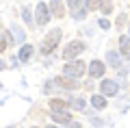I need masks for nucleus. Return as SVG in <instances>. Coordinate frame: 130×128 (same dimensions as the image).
I'll return each mask as SVG.
<instances>
[{"mask_svg":"<svg viewBox=\"0 0 130 128\" xmlns=\"http://www.w3.org/2000/svg\"><path fill=\"white\" fill-rule=\"evenodd\" d=\"M52 122H65V124H70L72 122V113L70 111H65V113H50Z\"/></svg>","mask_w":130,"mask_h":128,"instance_id":"obj_13","label":"nucleus"},{"mask_svg":"<svg viewBox=\"0 0 130 128\" xmlns=\"http://www.w3.org/2000/svg\"><path fill=\"white\" fill-rule=\"evenodd\" d=\"M32 52H35V48H32L30 44H26V46H22V48H20V54H18V59L22 61V63H26V61L32 56Z\"/></svg>","mask_w":130,"mask_h":128,"instance_id":"obj_11","label":"nucleus"},{"mask_svg":"<svg viewBox=\"0 0 130 128\" xmlns=\"http://www.w3.org/2000/svg\"><path fill=\"white\" fill-rule=\"evenodd\" d=\"M0 67H2V63H0Z\"/></svg>","mask_w":130,"mask_h":128,"instance_id":"obj_26","label":"nucleus"},{"mask_svg":"<svg viewBox=\"0 0 130 128\" xmlns=\"http://www.w3.org/2000/svg\"><path fill=\"white\" fill-rule=\"evenodd\" d=\"M119 52L124 59H130V37H119Z\"/></svg>","mask_w":130,"mask_h":128,"instance_id":"obj_9","label":"nucleus"},{"mask_svg":"<svg viewBox=\"0 0 130 128\" xmlns=\"http://www.w3.org/2000/svg\"><path fill=\"white\" fill-rule=\"evenodd\" d=\"M59 39H61V31L54 28L50 35H46V39H43V44H41V52L43 54H50V52L59 46Z\"/></svg>","mask_w":130,"mask_h":128,"instance_id":"obj_2","label":"nucleus"},{"mask_svg":"<svg viewBox=\"0 0 130 128\" xmlns=\"http://www.w3.org/2000/svg\"><path fill=\"white\" fill-rule=\"evenodd\" d=\"M126 20H128V18H126V15H124V13H121V15H119V18H117V26H119V28H121V26H124V24H126Z\"/></svg>","mask_w":130,"mask_h":128,"instance_id":"obj_22","label":"nucleus"},{"mask_svg":"<svg viewBox=\"0 0 130 128\" xmlns=\"http://www.w3.org/2000/svg\"><path fill=\"white\" fill-rule=\"evenodd\" d=\"M100 2L102 0H87V7L89 9H100Z\"/></svg>","mask_w":130,"mask_h":128,"instance_id":"obj_21","label":"nucleus"},{"mask_svg":"<svg viewBox=\"0 0 130 128\" xmlns=\"http://www.w3.org/2000/svg\"><path fill=\"white\" fill-rule=\"evenodd\" d=\"M22 18H24V22H26V24H32V15H30V9H28V7H24V9H22Z\"/></svg>","mask_w":130,"mask_h":128,"instance_id":"obj_17","label":"nucleus"},{"mask_svg":"<svg viewBox=\"0 0 130 128\" xmlns=\"http://www.w3.org/2000/svg\"><path fill=\"white\" fill-rule=\"evenodd\" d=\"M50 111L52 113H65V111H70V104H67L65 100L54 98V100H50Z\"/></svg>","mask_w":130,"mask_h":128,"instance_id":"obj_8","label":"nucleus"},{"mask_svg":"<svg viewBox=\"0 0 130 128\" xmlns=\"http://www.w3.org/2000/svg\"><path fill=\"white\" fill-rule=\"evenodd\" d=\"M50 11L54 18H63L65 15V9H63V2L61 0H50Z\"/></svg>","mask_w":130,"mask_h":128,"instance_id":"obj_10","label":"nucleus"},{"mask_svg":"<svg viewBox=\"0 0 130 128\" xmlns=\"http://www.w3.org/2000/svg\"><path fill=\"white\" fill-rule=\"evenodd\" d=\"M13 35H15V39H18V41H22V39H24L22 28H18V26H13Z\"/></svg>","mask_w":130,"mask_h":128,"instance_id":"obj_20","label":"nucleus"},{"mask_svg":"<svg viewBox=\"0 0 130 128\" xmlns=\"http://www.w3.org/2000/svg\"><path fill=\"white\" fill-rule=\"evenodd\" d=\"M100 91L104 93V98H111V96H117L119 87H117L115 80H102L100 82Z\"/></svg>","mask_w":130,"mask_h":128,"instance_id":"obj_6","label":"nucleus"},{"mask_svg":"<svg viewBox=\"0 0 130 128\" xmlns=\"http://www.w3.org/2000/svg\"><path fill=\"white\" fill-rule=\"evenodd\" d=\"M85 69H87L85 61L76 59V61H70V63H65L63 72H65V76H70V78H78V76H83V74H85Z\"/></svg>","mask_w":130,"mask_h":128,"instance_id":"obj_1","label":"nucleus"},{"mask_svg":"<svg viewBox=\"0 0 130 128\" xmlns=\"http://www.w3.org/2000/svg\"><path fill=\"white\" fill-rule=\"evenodd\" d=\"M48 20H50V9H48V5L39 2L35 7V24L37 26H43V24H48Z\"/></svg>","mask_w":130,"mask_h":128,"instance_id":"obj_3","label":"nucleus"},{"mask_svg":"<svg viewBox=\"0 0 130 128\" xmlns=\"http://www.w3.org/2000/svg\"><path fill=\"white\" fill-rule=\"evenodd\" d=\"M67 126H70V128H83V126H80L78 122H72V124H67Z\"/></svg>","mask_w":130,"mask_h":128,"instance_id":"obj_24","label":"nucleus"},{"mask_svg":"<svg viewBox=\"0 0 130 128\" xmlns=\"http://www.w3.org/2000/svg\"><path fill=\"white\" fill-rule=\"evenodd\" d=\"M67 5H70V11L74 13V18H85V5H87V0H67Z\"/></svg>","mask_w":130,"mask_h":128,"instance_id":"obj_5","label":"nucleus"},{"mask_svg":"<svg viewBox=\"0 0 130 128\" xmlns=\"http://www.w3.org/2000/svg\"><path fill=\"white\" fill-rule=\"evenodd\" d=\"M98 24H100V28H102V31H108V28H111V22H108L106 18H102V20H100Z\"/></svg>","mask_w":130,"mask_h":128,"instance_id":"obj_19","label":"nucleus"},{"mask_svg":"<svg viewBox=\"0 0 130 128\" xmlns=\"http://www.w3.org/2000/svg\"><path fill=\"white\" fill-rule=\"evenodd\" d=\"M56 82H59V85H63V87H67V89H74V87H78L76 78H70V76H59V78H56Z\"/></svg>","mask_w":130,"mask_h":128,"instance_id":"obj_12","label":"nucleus"},{"mask_svg":"<svg viewBox=\"0 0 130 128\" xmlns=\"http://www.w3.org/2000/svg\"><path fill=\"white\" fill-rule=\"evenodd\" d=\"M89 76H93V78H100V76H104V63L102 61H91L89 63Z\"/></svg>","mask_w":130,"mask_h":128,"instance_id":"obj_7","label":"nucleus"},{"mask_svg":"<svg viewBox=\"0 0 130 128\" xmlns=\"http://www.w3.org/2000/svg\"><path fill=\"white\" fill-rule=\"evenodd\" d=\"M32 128H41V126H32Z\"/></svg>","mask_w":130,"mask_h":128,"instance_id":"obj_25","label":"nucleus"},{"mask_svg":"<svg viewBox=\"0 0 130 128\" xmlns=\"http://www.w3.org/2000/svg\"><path fill=\"white\" fill-rule=\"evenodd\" d=\"M100 9H102L104 15H108L113 11V2H111V0H102V2H100Z\"/></svg>","mask_w":130,"mask_h":128,"instance_id":"obj_16","label":"nucleus"},{"mask_svg":"<svg viewBox=\"0 0 130 128\" xmlns=\"http://www.w3.org/2000/svg\"><path fill=\"white\" fill-rule=\"evenodd\" d=\"M106 59H108V65H113V67H119V65H121V59H119L117 52H108Z\"/></svg>","mask_w":130,"mask_h":128,"instance_id":"obj_15","label":"nucleus"},{"mask_svg":"<svg viewBox=\"0 0 130 128\" xmlns=\"http://www.w3.org/2000/svg\"><path fill=\"white\" fill-rule=\"evenodd\" d=\"M74 106L76 109H85V100H74Z\"/></svg>","mask_w":130,"mask_h":128,"instance_id":"obj_23","label":"nucleus"},{"mask_svg":"<svg viewBox=\"0 0 130 128\" xmlns=\"http://www.w3.org/2000/svg\"><path fill=\"white\" fill-rule=\"evenodd\" d=\"M85 50V41H70L63 50V59H74Z\"/></svg>","mask_w":130,"mask_h":128,"instance_id":"obj_4","label":"nucleus"},{"mask_svg":"<svg viewBox=\"0 0 130 128\" xmlns=\"http://www.w3.org/2000/svg\"><path fill=\"white\" fill-rule=\"evenodd\" d=\"M7 44H9V41H7L5 33H0V52H5V50H7Z\"/></svg>","mask_w":130,"mask_h":128,"instance_id":"obj_18","label":"nucleus"},{"mask_svg":"<svg viewBox=\"0 0 130 128\" xmlns=\"http://www.w3.org/2000/svg\"><path fill=\"white\" fill-rule=\"evenodd\" d=\"M91 104H93V109H106V98L104 96H91Z\"/></svg>","mask_w":130,"mask_h":128,"instance_id":"obj_14","label":"nucleus"}]
</instances>
